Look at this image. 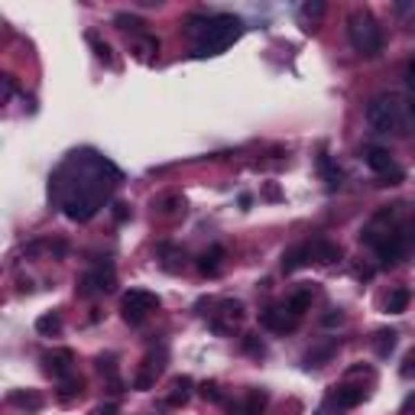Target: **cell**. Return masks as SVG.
<instances>
[{"instance_id": "cell-27", "label": "cell", "mask_w": 415, "mask_h": 415, "mask_svg": "<svg viewBox=\"0 0 415 415\" xmlns=\"http://www.w3.org/2000/svg\"><path fill=\"white\" fill-rule=\"evenodd\" d=\"M318 166H321V175H325V182H328V189H331V192H334V189H341V179H344L341 169H338V166H331L328 156H321Z\"/></svg>"}, {"instance_id": "cell-15", "label": "cell", "mask_w": 415, "mask_h": 415, "mask_svg": "<svg viewBox=\"0 0 415 415\" xmlns=\"http://www.w3.org/2000/svg\"><path fill=\"white\" fill-rule=\"evenodd\" d=\"M224 267V247H211V250H204L202 256H198V273L208 279H214L218 273H221Z\"/></svg>"}, {"instance_id": "cell-26", "label": "cell", "mask_w": 415, "mask_h": 415, "mask_svg": "<svg viewBox=\"0 0 415 415\" xmlns=\"http://www.w3.org/2000/svg\"><path fill=\"white\" fill-rule=\"evenodd\" d=\"M334 351H338V341L321 344V347H315V351H309V357H305V363H309V367H321V363H328L331 357H334Z\"/></svg>"}, {"instance_id": "cell-36", "label": "cell", "mask_w": 415, "mask_h": 415, "mask_svg": "<svg viewBox=\"0 0 415 415\" xmlns=\"http://www.w3.org/2000/svg\"><path fill=\"white\" fill-rule=\"evenodd\" d=\"M403 376L405 380H415V347L409 354H405V360H403Z\"/></svg>"}, {"instance_id": "cell-31", "label": "cell", "mask_w": 415, "mask_h": 415, "mask_svg": "<svg viewBox=\"0 0 415 415\" xmlns=\"http://www.w3.org/2000/svg\"><path fill=\"white\" fill-rule=\"evenodd\" d=\"M244 354H250V357L260 360V357H267V344L260 341L256 334H244Z\"/></svg>"}, {"instance_id": "cell-8", "label": "cell", "mask_w": 415, "mask_h": 415, "mask_svg": "<svg viewBox=\"0 0 415 415\" xmlns=\"http://www.w3.org/2000/svg\"><path fill=\"white\" fill-rule=\"evenodd\" d=\"M373 250H376V256H380V263H383V267H396V263L403 260V253H405V237L396 234V231H389L386 237H380V240L373 244Z\"/></svg>"}, {"instance_id": "cell-16", "label": "cell", "mask_w": 415, "mask_h": 415, "mask_svg": "<svg viewBox=\"0 0 415 415\" xmlns=\"http://www.w3.org/2000/svg\"><path fill=\"white\" fill-rule=\"evenodd\" d=\"M7 403L17 405V409H26V412H39L43 409V396L36 393V389H13L7 396Z\"/></svg>"}, {"instance_id": "cell-28", "label": "cell", "mask_w": 415, "mask_h": 415, "mask_svg": "<svg viewBox=\"0 0 415 415\" xmlns=\"http://www.w3.org/2000/svg\"><path fill=\"white\" fill-rule=\"evenodd\" d=\"M59 399H62V403H68V399H75V396L81 393V376H68V380H59Z\"/></svg>"}, {"instance_id": "cell-12", "label": "cell", "mask_w": 415, "mask_h": 415, "mask_svg": "<svg viewBox=\"0 0 415 415\" xmlns=\"http://www.w3.org/2000/svg\"><path fill=\"white\" fill-rule=\"evenodd\" d=\"M88 276L95 279L97 292H114V289H117V273H114V263H110V260H101Z\"/></svg>"}, {"instance_id": "cell-23", "label": "cell", "mask_w": 415, "mask_h": 415, "mask_svg": "<svg viewBox=\"0 0 415 415\" xmlns=\"http://www.w3.org/2000/svg\"><path fill=\"white\" fill-rule=\"evenodd\" d=\"M36 331H39V334H46V338H52V334H59V331H62V315H59V311L39 315V318H36Z\"/></svg>"}, {"instance_id": "cell-5", "label": "cell", "mask_w": 415, "mask_h": 415, "mask_svg": "<svg viewBox=\"0 0 415 415\" xmlns=\"http://www.w3.org/2000/svg\"><path fill=\"white\" fill-rule=\"evenodd\" d=\"M363 160H367V166H370V169L380 175V185H399V182L405 179V172L393 162L389 149H383V146H367Z\"/></svg>"}, {"instance_id": "cell-13", "label": "cell", "mask_w": 415, "mask_h": 415, "mask_svg": "<svg viewBox=\"0 0 415 415\" xmlns=\"http://www.w3.org/2000/svg\"><path fill=\"white\" fill-rule=\"evenodd\" d=\"M309 253H311V260H318V263L328 267V263H338V260H341V247L325 240V237H318V240L309 244Z\"/></svg>"}, {"instance_id": "cell-1", "label": "cell", "mask_w": 415, "mask_h": 415, "mask_svg": "<svg viewBox=\"0 0 415 415\" xmlns=\"http://www.w3.org/2000/svg\"><path fill=\"white\" fill-rule=\"evenodd\" d=\"M185 36L195 39V59H208V55H221L227 46H234L244 36V20L234 13H192L185 20Z\"/></svg>"}, {"instance_id": "cell-34", "label": "cell", "mask_w": 415, "mask_h": 415, "mask_svg": "<svg viewBox=\"0 0 415 415\" xmlns=\"http://www.w3.org/2000/svg\"><path fill=\"white\" fill-rule=\"evenodd\" d=\"M198 396H202V399H208V403H221V399H224L221 386L214 383V380H204V383L198 386Z\"/></svg>"}, {"instance_id": "cell-32", "label": "cell", "mask_w": 415, "mask_h": 415, "mask_svg": "<svg viewBox=\"0 0 415 415\" xmlns=\"http://www.w3.org/2000/svg\"><path fill=\"white\" fill-rule=\"evenodd\" d=\"M88 43L95 46V55H97V59H101V62L114 65V55H110V46H107V43H101V39H97V32H88Z\"/></svg>"}, {"instance_id": "cell-14", "label": "cell", "mask_w": 415, "mask_h": 415, "mask_svg": "<svg viewBox=\"0 0 415 415\" xmlns=\"http://www.w3.org/2000/svg\"><path fill=\"white\" fill-rule=\"evenodd\" d=\"M311 298H315V289L311 286H298L296 292H289V298H286V309L296 315V318H302L305 311L311 309Z\"/></svg>"}, {"instance_id": "cell-11", "label": "cell", "mask_w": 415, "mask_h": 415, "mask_svg": "<svg viewBox=\"0 0 415 415\" xmlns=\"http://www.w3.org/2000/svg\"><path fill=\"white\" fill-rule=\"evenodd\" d=\"M43 370L49 373V376H55V380H68L75 370V354L68 351V347L43 354Z\"/></svg>"}, {"instance_id": "cell-3", "label": "cell", "mask_w": 415, "mask_h": 415, "mask_svg": "<svg viewBox=\"0 0 415 415\" xmlns=\"http://www.w3.org/2000/svg\"><path fill=\"white\" fill-rule=\"evenodd\" d=\"M347 39L367 59L383 52V26L376 23V17L370 10H354L347 17Z\"/></svg>"}, {"instance_id": "cell-17", "label": "cell", "mask_w": 415, "mask_h": 415, "mask_svg": "<svg viewBox=\"0 0 415 415\" xmlns=\"http://www.w3.org/2000/svg\"><path fill=\"white\" fill-rule=\"evenodd\" d=\"M309 260H311V253H309V247H305V244L292 247V250L282 253V273H296V269H302Z\"/></svg>"}, {"instance_id": "cell-38", "label": "cell", "mask_w": 415, "mask_h": 415, "mask_svg": "<svg viewBox=\"0 0 415 415\" xmlns=\"http://www.w3.org/2000/svg\"><path fill=\"white\" fill-rule=\"evenodd\" d=\"M341 321H344L341 311H328V315L321 318V325H325V328H334V325H341Z\"/></svg>"}, {"instance_id": "cell-29", "label": "cell", "mask_w": 415, "mask_h": 415, "mask_svg": "<svg viewBox=\"0 0 415 415\" xmlns=\"http://www.w3.org/2000/svg\"><path fill=\"white\" fill-rule=\"evenodd\" d=\"M133 49H137L143 59H153V55L160 52V39H156V36H139V39H133Z\"/></svg>"}, {"instance_id": "cell-6", "label": "cell", "mask_w": 415, "mask_h": 415, "mask_svg": "<svg viewBox=\"0 0 415 415\" xmlns=\"http://www.w3.org/2000/svg\"><path fill=\"white\" fill-rule=\"evenodd\" d=\"M244 321V302L224 298L218 302V311H211V331L214 334H234V328Z\"/></svg>"}, {"instance_id": "cell-22", "label": "cell", "mask_w": 415, "mask_h": 415, "mask_svg": "<svg viewBox=\"0 0 415 415\" xmlns=\"http://www.w3.org/2000/svg\"><path fill=\"white\" fill-rule=\"evenodd\" d=\"M114 23H117V30H124V32H133V36H146V30H143V26H146V23L139 20V17H133V13H117V17H114Z\"/></svg>"}, {"instance_id": "cell-24", "label": "cell", "mask_w": 415, "mask_h": 415, "mask_svg": "<svg viewBox=\"0 0 415 415\" xmlns=\"http://www.w3.org/2000/svg\"><path fill=\"white\" fill-rule=\"evenodd\" d=\"M153 208H156L160 214H166V218H172V214L185 211V198H182V195H166V198H160V202H153Z\"/></svg>"}, {"instance_id": "cell-30", "label": "cell", "mask_w": 415, "mask_h": 415, "mask_svg": "<svg viewBox=\"0 0 415 415\" xmlns=\"http://www.w3.org/2000/svg\"><path fill=\"white\" fill-rule=\"evenodd\" d=\"M302 20L305 23H315V20H321V17H325V3H321V0H309V3H302Z\"/></svg>"}, {"instance_id": "cell-7", "label": "cell", "mask_w": 415, "mask_h": 415, "mask_svg": "<svg viewBox=\"0 0 415 415\" xmlns=\"http://www.w3.org/2000/svg\"><path fill=\"white\" fill-rule=\"evenodd\" d=\"M363 386H334L328 396V403L321 405L315 415H328V409H338V412H347V409H354V405L363 403Z\"/></svg>"}, {"instance_id": "cell-40", "label": "cell", "mask_w": 415, "mask_h": 415, "mask_svg": "<svg viewBox=\"0 0 415 415\" xmlns=\"http://www.w3.org/2000/svg\"><path fill=\"white\" fill-rule=\"evenodd\" d=\"M227 415H250V409L240 403V405H231V409H227Z\"/></svg>"}, {"instance_id": "cell-18", "label": "cell", "mask_w": 415, "mask_h": 415, "mask_svg": "<svg viewBox=\"0 0 415 415\" xmlns=\"http://www.w3.org/2000/svg\"><path fill=\"white\" fill-rule=\"evenodd\" d=\"M409 302H412V292L405 286H399L386 296V311H389V315H403V311L409 309Z\"/></svg>"}, {"instance_id": "cell-19", "label": "cell", "mask_w": 415, "mask_h": 415, "mask_svg": "<svg viewBox=\"0 0 415 415\" xmlns=\"http://www.w3.org/2000/svg\"><path fill=\"white\" fill-rule=\"evenodd\" d=\"M373 351H376V357H389V354L396 351V331H389V328L376 331V334H373Z\"/></svg>"}, {"instance_id": "cell-35", "label": "cell", "mask_w": 415, "mask_h": 415, "mask_svg": "<svg viewBox=\"0 0 415 415\" xmlns=\"http://www.w3.org/2000/svg\"><path fill=\"white\" fill-rule=\"evenodd\" d=\"M409 110H412V117H415V59L409 62Z\"/></svg>"}, {"instance_id": "cell-37", "label": "cell", "mask_w": 415, "mask_h": 415, "mask_svg": "<svg viewBox=\"0 0 415 415\" xmlns=\"http://www.w3.org/2000/svg\"><path fill=\"white\" fill-rule=\"evenodd\" d=\"M127 218H130V208H127V204H124V202H114V221L124 224Z\"/></svg>"}, {"instance_id": "cell-4", "label": "cell", "mask_w": 415, "mask_h": 415, "mask_svg": "<svg viewBox=\"0 0 415 415\" xmlns=\"http://www.w3.org/2000/svg\"><path fill=\"white\" fill-rule=\"evenodd\" d=\"M160 309V296L156 292H149V289H130L127 296L120 298V315L127 325H139V321H146L149 311Z\"/></svg>"}, {"instance_id": "cell-21", "label": "cell", "mask_w": 415, "mask_h": 415, "mask_svg": "<svg viewBox=\"0 0 415 415\" xmlns=\"http://www.w3.org/2000/svg\"><path fill=\"white\" fill-rule=\"evenodd\" d=\"M189 396H192V380L189 376H175L172 380V396L166 399L169 405H185L189 403Z\"/></svg>"}, {"instance_id": "cell-10", "label": "cell", "mask_w": 415, "mask_h": 415, "mask_svg": "<svg viewBox=\"0 0 415 415\" xmlns=\"http://www.w3.org/2000/svg\"><path fill=\"white\" fill-rule=\"evenodd\" d=\"M260 325L267 331H276V334H286V331H296L298 318L292 315V311L286 309V305H273V309L260 311Z\"/></svg>"}, {"instance_id": "cell-9", "label": "cell", "mask_w": 415, "mask_h": 415, "mask_svg": "<svg viewBox=\"0 0 415 415\" xmlns=\"http://www.w3.org/2000/svg\"><path fill=\"white\" fill-rule=\"evenodd\" d=\"M166 370V351L160 354H146V360H143V367H139V373L133 376V386L137 389H153L156 386V380H160V373Z\"/></svg>"}, {"instance_id": "cell-2", "label": "cell", "mask_w": 415, "mask_h": 415, "mask_svg": "<svg viewBox=\"0 0 415 415\" xmlns=\"http://www.w3.org/2000/svg\"><path fill=\"white\" fill-rule=\"evenodd\" d=\"M367 124L376 133H393V137H405L415 133V117L409 110V101L396 95H376L367 104Z\"/></svg>"}, {"instance_id": "cell-39", "label": "cell", "mask_w": 415, "mask_h": 415, "mask_svg": "<svg viewBox=\"0 0 415 415\" xmlns=\"http://www.w3.org/2000/svg\"><path fill=\"white\" fill-rule=\"evenodd\" d=\"M91 415H117V405H97Z\"/></svg>"}, {"instance_id": "cell-42", "label": "cell", "mask_w": 415, "mask_h": 415, "mask_svg": "<svg viewBox=\"0 0 415 415\" xmlns=\"http://www.w3.org/2000/svg\"><path fill=\"white\" fill-rule=\"evenodd\" d=\"M405 409H415V396H409V399H405Z\"/></svg>"}, {"instance_id": "cell-33", "label": "cell", "mask_w": 415, "mask_h": 415, "mask_svg": "<svg viewBox=\"0 0 415 415\" xmlns=\"http://www.w3.org/2000/svg\"><path fill=\"white\" fill-rule=\"evenodd\" d=\"M95 363H97V370L101 373H107V380H117V357H114V354H107V357L101 354Z\"/></svg>"}, {"instance_id": "cell-25", "label": "cell", "mask_w": 415, "mask_h": 415, "mask_svg": "<svg viewBox=\"0 0 415 415\" xmlns=\"http://www.w3.org/2000/svg\"><path fill=\"white\" fill-rule=\"evenodd\" d=\"M244 405L250 409V415H263L267 412V405H269V396L263 393V389H247Z\"/></svg>"}, {"instance_id": "cell-41", "label": "cell", "mask_w": 415, "mask_h": 415, "mask_svg": "<svg viewBox=\"0 0 415 415\" xmlns=\"http://www.w3.org/2000/svg\"><path fill=\"white\" fill-rule=\"evenodd\" d=\"M267 198H273V202L279 198V189H276V185H267Z\"/></svg>"}, {"instance_id": "cell-20", "label": "cell", "mask_w": 415, "mask_h": 415, "mask_svg": "<svg viewBox=\"0 0 415 415\" xmlns=\"http://www.w3.org/2000/svg\"><path fill=\"white\" fill-rule=\"evenodd\" d=\"M160 260H162V269H169V273H179V269L185 267V253H182V250H175L172 244H162L160 247Z\"/></svg>"}]
</instances>
